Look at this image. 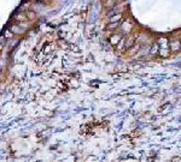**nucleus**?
<instances>
[{
  "label": "nucleus",
  "mask_w": 181,
  "mask_h": 162,
  "mask_svg": "<svg viewBox=\"0 0 181 162\" xmlns=\"http://www.w3.org/2000/svg\"><path fill=\"white\" fill-rule=\"evenodd\" d=\"M25 17H27V19H29V21H34V19L36 18V13L34 12V11H27L25 12Z\"/></svg>",
  "instance_id": "obj_7"
},
{
  "label": "nucleus",
  "mask_w": 181,
  "mask_h": 162,
  "mask_svg": "<svg viewBox=\"0 0 181 162\" xmlns=\"http://www.w3.org/2000/svg\"><path fill=\"white\" fill-rule=\"evenodd\" d=\"M132 29H133V23L130 22V19H127V21H124L122 23V30H123V32L128 34V32H130Z\"/></svg>",
  "instance_id": "obj_2"
},
{
  "label": "nucleus",
  "mask_w": 181,
  "mask_h": 162,
  "mask_svg": "<svg viewBox=\"0 0 181 162\" xmlns=\"http://www.w3.org/2000/svg\"><path fill=\"white\" fill-rule=\"evenodd\" d=\"M134 42H135V37L133 36H130L128 37V38H126V42H124V48L126 49H128V48H130V47L134 45Z\"/></svg>",
  "instance_id": "obj_5"
},
{
  "label": "nucleus",
  "mask_w": 181,
  "mask_h": 162,
  "mask_svg": "<svg viewBox=\"0 0 181 162\" xmlns=\"http://www.w3.org/2000/svg\"><path fill=\"white\" fill-rule=\"evenodd\" d=\"M121 40H122V36H121L120 34H116V35H112L110 37V43H111L112 46H117Z\"/></svg>",
  "instance_id": "obj_4"
},
{
  "label": "nucleus",
  "mask_w": 181,
  "mask_h": 162,
  "mask_svg": "<svg viewBox=\"0 0 181 162\" xmlns=\"http://www.w3.org/2000/svg\"><path fill=\"white\" fill-rule=\"evenodd\" d=\"M122 18H123V14L121 13V12H118V13L111 16L109 22H110V23H114V22H120V21H122Z\"/></svg>",
  "instance_id": "obj_6"
},
{
  "label": "nucleus",
  "mask_w": 181,
  "mask_h": 162,
  "mask_svg": "<svg viewBox=\"0 0 181 162\" xmlns=\"http://www.w3.org/2000/svg\"><path fill=\"white\" fill-rule=\"evenodd\" d=\"M12 32H11V30H5V32H4V36H5V38H10V37H12Z\"/></svg>",
  "instance_id": "obj_11"
},
{
  "label": "nucleus",
  "mask_w": 181,
  "mask_h": 162,
  "mask_svg": "<svg viewBox=\"0 0 181 162\" xmlns=\"http://www.w3.org/2000/svg\"><path fill=\"white\" fill-rule=\"evenodd\" d=\"M4 42H5V36L3 35V36H0V45L3 46V43H4Z\"/></svg>",
  "instance_id": "obj_13"
},
{
  "label": "nucleus",
  "mask_w": 181,
  "mask_h": 162,
  "mask_svg": "<svg viewBox=\"0 0 181 162\" xmlns=\"http://www.w3.org/2000/svg\"><path fill=\"white\" fill-rule=\"evenodd\" d=\"M169 49L173 52H177L181 49V41L177 38H174L169 42Z\"/></svg>",
  "instance_id": "obj_1"
},
{
  "label": "nucleus",
  "mask_w": 181,
  "mask_h": 162,
  "mask_svg": "<svg viewBox=\"0 0 181 162\" xmlns=\"http://www.w3.org/2000/svg\"><path fill=\"white\" fill-rule=\"evenodd\" d=\"M1 48H3V46H1V45H0V49H1Z\"/></svg>",
  "instance_id": "obj_15"
},
{
  "label": "nucleus",
  "mask_w": 181,
  "mask_h": 162,
  "mask_svg": "<svg viewBox=\"0 0 181 162\" xmlns=\"http://www.w3.org/2000/svg\"><path fill=\"white\" fill-rule=\"evenodd\" d=\"M157 52H158V43H155V45L152 46V51H151V53H152V54H156Z\"/></svg>",
  "instance_id": "obj_12"
},
{
  "label": "nucleus",
  "mask_w": 181,
  "mask_h": 162,
  "mask_svg": "<svg viewBox=\"0 0 181 162\" xmlns=\"http://www.w3.org/2000/svg\"><path fill=\"white\" fill-rule=\"evenodd\" d=\"M11 32L15 34V35H19V34H23L24 32V29L19 25V24H12L11 25V28H10Z\"/></svg>",
  "instance_id": "obj_3"
},
{
  "label": "nucleus",
  "mask_w": 181,
  "mask_h": 162,
  "mask_svg": "<svg viewBox=\"0 0 181 162\" xmlns=\"http://www.w3.org/2000/svg\"><path fill=\"white\" fill-rule=\"evenodd\" d=\"M15 18L19 19V22H27V21H28V19H27V17H25L24 14H22V13H17L16 16H15Z\"/></svg>",
  "instance_id": "obj_9"
},
{
  "label": "nucleus",
  "mask_w": 181,
  "mask_h": 162,
  "mask_svg": "<svg viewBox=\"0 0 181 162\" xmlns=\"http://www.w3.org/2000/svg\"><path fill=\"white\" fill-rule=\"evenodd\" d=\"M0 74H1V69H0Z\"/></svg>",
  "instance_id": "obj_16"
},
{
  "label": "nucleus",
  "mask_w": 181,
  "mask_h": 162,
  "mask_svg": "<svg viewBox=\"0 0 181 162\" xmlns=\"http://www.w3.org/2000/svg\"><path fill=\"white\" fill-rule=\"evenodd\" d=\"M116 4H117V0H106V1H105V7L112 9Z\"/></svg>",
  "instance_id": "obj_8"
},
{
  "label": "nucleus",
  "mask_w": 181,
  "mask_h": 162,
  "mask_svg": "<svg viewBox=\"0 0 181 162\" xmlns=\"http://www.w3.org/2000/svg\"><path fill=\"white\" fill-rule=\"evenodd\" d=\"M33 1H35V3H42V1H45V0H33Z\"/></svg>",
  "instance_id": "obj_14"
},
{
  "label": "nucleus",
  "mask_w": 181,
  "mask_h": 162,
  "mask_svg": "<svg viewBox=\"0 0 181 162\" xmlns=\"http://www.w3.org/2000/svg\"><path fill=\"white\" fill-rule=\"evenodd\" d=\"M120 25V22H114V23H110L107 25V29L109 30H114V29H117Z\"/></svg>",
  "instance_id": "obj_10"
}]
</instances>
